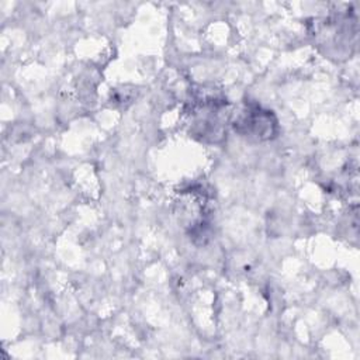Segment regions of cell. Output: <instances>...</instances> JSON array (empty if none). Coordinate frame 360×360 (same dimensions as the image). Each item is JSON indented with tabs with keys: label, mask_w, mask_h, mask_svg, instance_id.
<instances>
[{
	"label": "cell",
	"mask_w": 360,
	"mask_h": 360,
	"mask_svg": "<svg viewBox=\"0 0 360 360\" xmlns=\"http://www.w3.org/2000/svg\"><path fill=\"white\" fill-rule=\"evenodd\" d=\"M233 127L238 132L257 139H267L271 136L276 121L270 111H263L259 107H249L233 121Z\"/></svg>",
	"instance_id": "obj_1"
}]
</instances>
